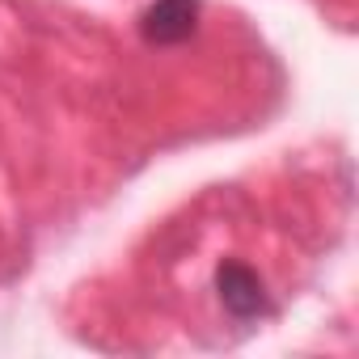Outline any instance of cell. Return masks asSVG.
I'll list each match as a JSON object with an SVG mask.
<instances>
[{
    "instance_id": "1",
    "label": "cell",
    "mask_w": 359,
    "mask_h": 359,
    "mask_svg": "<svg viewBox=\"0 0 359 359\" xmlns=\"http://www.w3.org/2000/svg\"><path fill=\"white\" fill-rule=\"evenodd\" d=\"M216 292H220V304H224L233 317H241V321L271 313V296H266L258 271L245 266V262H220V271H216Z\"/></svg>"
},
{
    "instance_id": "2",
    "label": "cell",
    "mask_w": 359,
    "mask_h": 359,
    "mask_svg": "<svg viewBox=\"0 0 359 359\" xmlns=\"http://www.w3.org/2000/svg\"><path fill=\"white\" fill-rule=\"evenodd\" d=\"M195 22H199V0H156L144 13L140 30L148 43L173 47V43H187L195 34Z\"/></svg>"
}]
</instances>
